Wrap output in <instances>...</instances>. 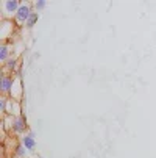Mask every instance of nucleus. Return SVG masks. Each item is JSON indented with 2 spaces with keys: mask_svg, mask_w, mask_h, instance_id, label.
<instances>
[{
  "mask_svg": "<svg viewBox=\"0 0 156 158\" xmlns=\"http://www.w3.org/2000/svg\"><path fill=\"white\" fill-rule=\"evenodd\" d=\"M16 22L13 19H3L0 20V39L2 42H11V38L16 31Z\"/></svg>",
  "mask_w": 156,
  "mask_h": 158,
  "instance_id": "f257e3e1",
  "label": "nucleus"
},
{
  "mask_svg": "<svg viewBox=\"0 0 156 158\" xmlns=\"http://www.w3.org/2000/svg\"><path fill=\"white\" fill-rule=\"evenodd\" d=\"M33 8H34L33 5H28V3L22 2L20 8L17 10V13H16L14 17H13V20L16 22V25H25L27 20H28V17H30V14L33 13Z\"/></svg>",
  "mask_w": 156,
  "mask_h": 158,
  "instance_id": "f03ea898",
  "label": "nucleus"
},
{
  "mask_svg": "<svg viewBox=\"0 0 156 158\" xmlns=\"http://www.w3.org/2000/svg\"><path fill=\"white\" fill-rule=\"evenodd\" d=\"M30 127L27 124V116H19V118H14V122H13V127H11V136H24L27 135L25 131H28Z\"/></svg>",
  "mask_w": 156,
  "mask_h": 158,
  "instance_id": "7ed1b4c3",
  "label": "nucleus"
},
{
  "mask_svg": "<svg viewBox=\"0 0 156 158\" xmlns=\"http://www.w3.org/2000/svg\"><path fill=\"white\" fill-rule=\"evenodd\" d=\"M20 5H22V2H19V0H5V2H2V13L5 14L3 19L14 17V14L17 13Z\"/></svg>",
  "mask_w": 156,
  "mask_h": 158,
  "instance_id": "20e7f679",
  "label": "nucleus"
},
{
  "mask_svg": "<svg viewBox=\"0 0 156 158\" xmlns=\"http://www.w3.org/2000/svg\"><path fill=\"white\" fill-rule=\"evenodd\" d=\"M5 114H10V116H14V118H19V116H24V103L20 100H16V99H8V103H6V113Z\"/></svg>",
  "mask_w": 156,
  "mask_h": 158,
  "instance_id": "39448f33",
  "label": "nucleus"
},
{
  "mask_svg": "<svg viewBox=\"0 0 156 158\" xmlns=\"http://www.w3.org/2000/svg\"><path fill=\"white\" fill-rule=\"evenodd\" d=\"M13 85H14V75H2V78H0V93H2V96L10 97Z\"/></svg>",
  "mask_w": 156,
  "mask_h": 158,
  "instance_id": "423d86ee",
  "label": "nucleus"
},
{
  "mask_svg": "<svg viewBox=\"0 0 156 158\" xmlns=\"http://www.w3.org/2000/svg\"><path fill=\"white\" fill-rule=\"evenodd\" d=\"M19 141L22 143V146H24L28 152H34L36 150V141H34V138L28 136V135H24Z\"/></svg>",
  "mask_w": 156,
  "mask_h": 158,
  "instance_id": "0eeeda50",
  "label": "nucleus"
},
{
  "mask_svg": "<svg viewBox=\"0 0 156 158\" xmlns=\"http://www.w3.org/2000/svg\"><path fill=\"white\" fill-rule=\"evenodd\" d=\"M27 152H28V150L22 146V143L19 141L17 146L14 147V150H13V156H14V158H27Z\"/></svg>",
  "mask_w": 156,
  "mask_h": 158,
  "instance_id": "6e6552de",
  "label": "nucleus"
},
{
  "mask_svg": "<svg viewBox=\"0 0 156 158\" xmlns=\"http://www.w3.org/2000/svg\"><path fill=\"white\" fill-rule=\"evenodd\" d=\"M38 20H39V13L33 11V13L30 14L28 20H27V24H25V27H27V28H33V27H34V25L38 24Z\"/></svg>",
  "mask_w": 156,
  "mask_h": 158,
  "instance_id": "1a4fd4ad",
  "label": "nucleus"
},
{
  "mask_svg": "<svg viewBox=\"0 0 156 158\" xmlns=\"http://www.w3.org/2000/svg\"><path fill=\"white\" fill-rule=\"evenodd\" d=\"M8 96H0V113H2V116H5L6 113V103H8Z\"/></svg>",
  "mask_w": 156,
  "mask_h": 158,
  "instance_id": "9d476101",
  "label": "nucleus"
},
{
  "mask_svg": "<svg viewBox=\"0 0 156 158\" xmlns=\"http://www.w3.org/2000/svg\"><path fill=\"white\" fill-rule=\"evenodd\" d=\"M33 6H34V11L39 13V11H42V10H46L47 2H46V0H36V2L33 3Z\"/></svg>",
  "mask_w": 156,
  "mask_h": 158,
  "instance_id": "9b49d317",
  "label": "nucleus"
},
{
  "mask_svg": "<svg viewBox=\"0 0 156 158\" xmlns=\"http://www.w3.org/2000/svg\"><path fill=\"white\" fill-rule=\"evenodd\" d=\"M27 135H28V136H31V138H34V136H36V133H34L33 130H28V131H27Z\"/></svg>",
  "mask_w": 156,
  "mask_h": 158,
  "instance_id": "f8f14e48",
  "label": "nucleus"
},
{
  "mask_svg": "<svg viewBox=\"0 0 156 158\" xmlns=\"http://www.w3.org/2000/svg\"><path fill=\"white\" fill-rule=\"evenodd\" d=\"M36 158H44V156H42V155H38V156H36Z\"/></svg>",
  "mask_w": 156,
  "mask_h": 158,
  "instance_id": "ddd939ff",
  "label": "nucleus"
},
{
  "mask_svg": "<svg viewBox=\"0 0 156 158\" xmlns=\"http://www.w3.org/2000/svg\"><path fill=\"white\" fill-rule=\"evenodd\" d=\"M10 158H14V156H13V155H11V156H10Z\"/></svg>",
  "mask_w": 156,
  "mask_h": 158,
  "instance_id": "4468645a",
  "label": "nucleus"
}]
</instances>
